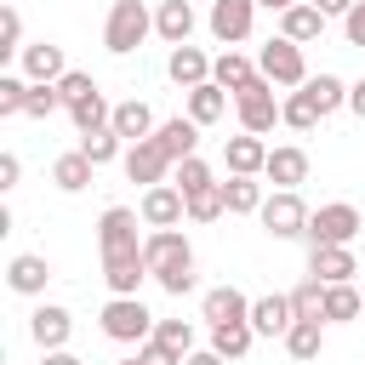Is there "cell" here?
<instances>
[{"label": "cell", "mask_w": 365, "mask_h": 365, "mask_svg": "<svg viewBox=\"0 0 365 365\" xmlns=\"http://www.w3.org/2000/svg\"><path fill=\"white\" fill-rule=\"evenodd\" d=\"M143 257H148V279L165 291V297H188L200 285L194 274V245L177 234V228H148L143 234Z\"/></svg>", "instance_id": "6da1fadb"}, {"label": "cell", "mask_w": 365, "mask_h": 365, "mask_svg": "<svg viewBox=\"0 0 365 365\" xmlns=\"http://www.w3.org/2000/svg\"><path fill=\"white\" fill-rule=\"evenodd\" d=\"M97 325H103V336L108 342H120V348H143L148 336H154V314L143 308V297H108L103 302V314H97Z\"/></svg>", "instance_id": "7a4b0ae2"}, {"label": "cell", "mask_w": 365, "mask_h": 365, "mask_svg": "<svg viewBox=\"0 0 365 365\" xmlns=\"http://www.w3.org/2000/svg\"><path fill=\"white\" fill-rule=\"evenodd\" d=\"M148 34H154V11H148L143 0H114V6H108V17H103V46H108L114 57H131Z\"/></svg>", "instance_id": "3957f363"}, {"label": "cell", "mask_w": 365, "mask_h": 365, "mask_svg": "<svg viewBox=\"0 0 365 365\" xmlns=\"http://www.w3.org/2000/svg\"><path fill=\"white\" fill-rule=\"evenodd\" d=\"M257 74H262L274 91H302V86H308V57H302L297 40L274 34V40L257 51Z\"/></svg>", "instance_id": "277c9868"}, {"label": "cell", "mask_w": 365, "mask_h": 365, "mask_svg": "<svg viewBox=\"0 0 365 365\" xmlns=\"http://www.w3.org/2000/svg\"><path fill=\"white\" fill-rule=\"evenodd\" d=\"M308 205H302V194L297 188H274L268 200H262V211H257V222H262V234L268 240H302L308 234Z\"/></svg>", "instance_id": "5b68a950"}, {"label": "cell", "mask_w": 365, "mask_h": 365, "mask_svg": "<svg viewBox=\"0 0 365 365\" xmlns=\"http://www.w3.org/2000/svg\"><path fill=\"white\" fill-rule=\"evenodd\" d=\"M359 228H365V217H359V205H348V200H331V205H319L314 217H308V245H354L359 240Z\"/></svg>", "instance_id": "8992f818"}, {"label": "cell", "mask_w": 365, "mask_h": 365, "mask_svg": "<svg viewBox=\"0 0 365 365\" xmlns=\"http://www.w3.org/2000/svg\"><path fill=\"white\" fill-rule=\"evenodd\" d=\"M234 120H240V131H251V137H268V131L279 125V97H274V86H268L262 74L234 97Z\"/></svg>", "instance_id": "52a82bcc"}, {"label": "cell", "mask_w": 365, "mask_h": 365, "mask_svg": "<svg viewBox=\"0 0 365 365\" xmlns=\"http://www.w3.org/2000/svg\"><path fill=\"white\" fill-rule=\"evenodd\" d=\"M205 29H211V40L217 46H245L251 40V29H257V0H211V11H205Z\"/></svg>", "instance_id": "ba28073f"}, {"label": "cell", "mask_w": 365, "mask_h": 365, "mask_svg": "<svg viewBox=\"0 0 365 365\" xmlns=\"http://www.w3.org/2000/svg\"><path fill=\"white\" fill-rule=\"evenodd\" d=\"M137 217H143V228H182L188 222V200H182L177 182H154V188H143Z\"/></svg>", "instance_id": "9c48e42d"}, {"label": "cell", "mask_w": 365, "mask_h": 365, "mask_svg": "<svg viewBox=\"0 0 365 365\" xmlns=\"http://www.w3.org/2000/svg\"><path fill=\"white\" fill-rule=\"evenodd\" d=\"M17 74H23L29 86H57V80L68 74V57H63L57 40H29L23 57H17Z\"/></svg>", "instance_id": "30bf717a"}, {"label": "cell", "mask_w": 365, "mask_h": 365, "mask_svg": "<svg viewBox=\"0 0 365 365\" xmlns=\"http://www.w3.org/2000/svg\"><path fill=\"white\" fill-rule=\"evenodd\" d=\"M29 336H34L40 354H57V348H68V336H74V314H68L63 302H34V314H29Z\"/></svg>", "instance_id": "8fae6325"}, {"label": "cell", "mask_w": 365, "mask_h": 365, "mask_svg": "<svg viewBox=\"0 0 365 365\" xmlns=\"http://www.w3.org/2000/svg\"><path fill=\"white\" fill-rule=\"evenodd\" d=\"M120 165H125V177H131V182H143V188H154V182H171V171H177V165H171V154H165L154 137L131 143Z\"/></svg>", "instance_id": "7c38bea8"}, {"label": "cell", "mask_w": 365, "mask_h": 365, "mask_svg": "<svg viewBox=\"0 0 365 365\" xmlns=\"http://www.w3.org/2000/svg\"><path fill=\"white\" fill-rule=\"evenodd\" d=\"M143 217L131 211V205H108L103 217H97V251L108 257V251H137L143 245Z\"/></svg>", "instance_id": "4fadbf2b"}, {"label": "cell", "mask_w": 365, "mask_h": 365, "mask_svg": "<svg viewBox=\"0 0 365 365\" xmlns=\"http://www.w3.org/2000/svg\"><path fill=\"white\" fill-rule=\"evenodd\" d=\"M354 274H359L354 245H308V279H319V285H354Z\"/></svg>", "instance_id": "5bb4252c"}, {"label": "cell", "mask_w": 365, "mask_h": 365, "mask_svg": "<svg viewBox=\"0 0 365 365\" xmlns=\"http://www.w3.org/2000/svg\"><path fill=\"white\" fill-rule=\"evenodd\" d=\"M103 279H108V297H137L143 279H148L143 245H137V251H108V257H103Z\"/></svg>", "instance_id": "9a60e30c"}, {"label": "cell", "mask_w": 365, "mask_h": 365, "mask_svg": "<svg viewBox=\"0 0 365 365\" xmlns=\"http://www.w3.org/2000/svg\"><path fill=\"white\" fill-rule=\"evenodd\" d=\"M200 319L205 325H240V319H251V297L240 285H211L200 297Z\"/></svg>", "instance_id": "2e32d148"}, {"label": "cell", "mask_w": 365, "mask_h": 365, "mask_svg": "<svg viewBox=\"0 0 365 365\" xmlns=\"http://www.w3.org/2000/svg\"><path fill=\"white\" fill-rule=\"evenodd\" d=\"M291 325H297L291 291H268V297H251V331H257V336H285Z\"/></svg>", "instance_id": "e0dca14e"}, {"label": "cell", "mask_w": 365, "mask_h": 365, "mask_svg": "<svg viewBox=\"0 0 365 365\" xmlns=\"http://www.w3.org/2000/svg\"><path fill=\"white\" fill-rule=\"evenodd\" d=\"M262 177H268L274 188H302V182H308V148H302V143H279V148H268Z\"/></svg>", "instance_id": "ac0fdd59"}, {"label": "cell", "mask_w": 365, "mask_h": 365, "mask_svg": "<svg viewBox=\"0 0 365 365\" xmlns=\"http://www.w3.org/2000/svg\"><path fill=\"white\" fill-rule=\"evenodd\" d=\"M6 285H11L17 297H46V285H51V262H46L40 251H17V257L6 262Z\"/></svg>", "instance_id": "d6986e66"}, {"label": "cell", "mask_w": 365, "mask_h": 365, "mask_svg": "<svg viewBox=\"0 0 365 365\" xmlns=\"http://www.w3.org/2000/svg\"><path fill=\"white\" fill-rule=\"evenodd\" d=\"M222 165H228V177H262V165H268V143L251 137V131H240V137L222 143Z\"/></svg>", "instance_id": "ffe728a7"}, {"label": "cell", "mask_w": 365, "mask_h": 365, "mask_svg": "<svg viewBox=\"0 0 365 365\" xmlns=\"http://www.w3.org/2000/svg\"><path fill=\"white\" fill-rule=\"evenodd\" d=\"M194 23H200V17H194V0H160V6H154V34H160L171 51L188 46Z\"/></svg>", "instance_id": "44dd1931"}, {"label": "cell", "mask_w": 365, "mask_h": 365, "mask_svg": "<svg viewBox=\"0 0 365 365\" xmlns=\"http://www.w3.org/2000/svg\"><path fill=\"white\" fill-rule=\"evenodd\" d=\"M211 63H217V57H205L200 46H177V51L165 57V80H171V86H182V91H194V86H205V80H211Z\"/></svg>", "instance_id": "7402d4cb"}, {"label": "cell", "mask_w": 365, "mask_h": 365, "mask_svg": "<svg viewBox=\"0 0 365 365\" xmlns=\"http://www.w3.org/2000/svg\"><path fill=\"white\" fill-rule=\"evenodd\" d=\"M154 143L171 154V165L177 160H188V154H200V125L188 120V114H171V120H160L154 125Z\"/></svg>", "instance_id": "603a6c76"}, {"label": "cell", "mask_w": 365, "mask_h": 365, "mask_svg": "<svg viewBox=\"0 0 365 365\" xmlns=\"http://www.w3.org/2000/svg\"><path fill=\"white\" fill-rule=\"evenodd\" d=\"M325 23H331V17H325L319 6H308V0H297L291 11H279V34L297 40V46H314V40L325 34Z\"/></svg>", "instance_id": "cb8c5ba5"}, {"label": "cell", "mask_w": 365, "mask_h": 365, "mask_svg": "<svg viewBox=\"0 0 365 365\" xmlns=\"http://www.w3.org/2000/svg\"><path fill=\"white\" fill-rule=\"evenodd\" d=\"M114 137L131 148V143H143V137H154V108L143 103V97H125V103H114Z\"/></svg>", "instance_id": "d4e9b609"}, {"label": "cell", "mask_w": 365, "mask_h": 365, "mask_svg": "<svg viewBox=\"0 0 365 365\" xmlns=\"http://www.w3.org/2000/svg\"><path fill=\"white\" fill-rule=\"evenodd\" d=\"M211 80H217L228 97H240V91L257 80V63H251L245 51H217V63H211Z\"/></svg>", "instance_id": "484cf974"}, {"label": "cell", "mask_w": 365, "mask_h": 365, "mask_svg": "<svg viewBox=\"0 0 365 365\" xmlns=\"http://www.w3.org/2000/svg\"><path fill=\"white\" fill-rule=\"evenodd\" d=\"M91 177H97V165H91L80 148H68V154H57V160H51V182H57L63 194H86V188H91Z\"/></svg>", "instance_id": "4316f807"}, {"label": "cell", "mask_w": 365, "mask_h": 365, "mask_svg": "<svg viewBox=\"0 0 365 365\" xmlns=\"http://www.w3.org/2000/svg\"><path fill=\"white\" fill-rule=\"evenodd\" d=\"M262 200H268L262 177H228V182H222V205H228V217H257Z\"/></svg>", "instance_id": "83f0119b"}, {"label": "cell", "mask_w": 365, "mask_h": 365, "mask_svg": "<svg viewBox=\"0 0 365 365\" xmlns=\"http://www.w3.org/2000/svg\"><path fill=\"white\" fill-rule=\"evenodd\" d=\"M228 103H234V97H228L217 80H205V86L188 91V120H194V125H217V120L228 114Z\"/></svg>", "instance_id": "f1b7e54d"}, {"label": "cell", "mask_w": 365, "mask_h": 365, "mask_svg": "<svg viewBox=\"0 0 365 365\" xmlns=\"http://www.w3.org/2000/svg\"><path fill=\"white\" fill-rule=\"evenodd\" d=\"M279 342H285V354H291V359H302V365H308V359H319V348H325V319H297Z\"/></svg>", "instance_id": "f546056e"}, {"label": "cell", "mask_w": 365, "mask_h": 365, "mask_svg": "<svg viewBox=\"0 0 365 365\" xmlns=\"http://www.w3.org/2000/svg\"><path fill=\"white\" fill-rule=\"evenodd\" d=\"M308 97H314V108L331 120L336 108H348V80L342 74H308V86H302Z\"/></svg>", "instance_id": "4dcf8cb0"}, {"label": "cell", "mask_w": 365, "mask_h": 365, "mask_svg": "<svg viewBox=\"0 0 365 365\" xmlns=\"http://www.w3.org/2000/svg\"><path fill=\"white\" fill-rule=\"evenodd\" d=\"M251 342H257V331H251V319H240V325H211V342L205 348H217L222 359H245Z\"/></svg>", "instance_id": "1f68e13d"}, {"label": "cell", "mask_w": 365, "mask_h": 365, "mask_svg": "<svg viewBox=\"0 0 365 365\" xmlns=\"http://www.w3.org/2000/svg\"><path fill=\"white\" fill-rule=\"evenodd\" d=\"M319 120H325V114L314 108L308 91H285V97H279V125H291V131H314Z\"/></svg>", "instance_id": "d6a6232c"}, {"label": "cell", "mask_w": 365, "mask_h": 365, "mask_svg": "<svg viewBox=\"0 0 365 365\" xmlns=\"http://www.w3.org/2000/svg\"><path fill=\"white\" fill-rule=\"evenodd\" d=\"M365 314V297L354 285H325V325H348Z\"/></svg>", "instance_id": "836d02e7"}, {"label": "cell", "mask_w": 365, "mask_h": 365, "mask_svg": "<svg viewBox=\"0 0 365 365\" xmlns=\"http://www.w3.org/2000/svg\"><path fill=\"white\" fill-rule=\"evenodd\" d=\"M80 154H86L91 165H114V160H125V143H120V137H114V125H108V131L80 137Z\"/></svg>", "instance_id": "e575fe53"}, {"label": "cell", "mask_w": 365, "mask_h": 365, "mask_svg": "<svg viewBox=\"0 0 365 365\" xmlns=\"http://www.w3.org/2000/svg\"><path fill=\"white\" fill-rule=\"evenodd\" d=\"M188 200V222H217V217H228V205H222V182H211V188H200V194H182Z\"/></svg>", "instance_id": "d590c367"}, {"label": "cell", "mask_w": 365, "mask_h": 365, "mask_svg": "<svg viewBox=\"0 0 365 365\" xmlns=\"http://www.w3.org/2000/svg\"><path fill=\"white\" fill-rule=\"evenodd\" d=\"M171 182H177L182 194H200V188H211L217 177H211V165H205L200 154H188V160H177V171H171Z\"/></svg>", "instance_id": "8d00e7d4"}, {"label": "cell", "mask_w": 365, "mask_h": 365, "mask_svg": "<svg viewBox=\"0 0 365 365\" xmlns=\"http://www.w3.org/2000/svg\"><path fill=\"white\" fill-rule=\"evenodd\" d=\"M291 308H297V319H325V285L319 279L291 285Z\"/></svg>", "instance_id": "74e56055"}, {"label": "cell", "mask_w": 365, "mask_h": 365, "mask_svg": "<svg viewBox=\"0 0 365 365\" xmlns=\"http://www.w3.org/2000/svg\"><path fill=\"white\" fill-rule=\"evenodd\" d=\"M23 11L17 6H0V57H23Z\"/></svg>", "instance_id": "f35d334b"}, {"label": "cell", "mask_w": 365, "mask_h": 365, "mask_svg": "<svg viewBox=\"0 0 365 365\" xmlns=\"http://www.w3.org/2000/svg\"><path fill=\"white\" fill-rule=\"evenodd\" d=\"M154 336H160L171 354H182V359L194 354V319H160V325H154Z\"/></svg>", "instance_id": "ab89813d"}, {"label": "cell", "mask_w": 365, "mask_h": 365, "mask_svg": "<svg viewBox=\"0 0 365 365\" xmlns=\"http://www.w3.org/2000/svg\"><path fill=\"white\" fill-rule=\"evenodd\" d=\"M91 91H103V86H97V80L86 74V68H68V74L57 80V97H63V108H74V103H86Z\"/></svg>", "instance_id": "60d3db41"}, {"label": "cell", "mask_w": 365, "mask_h": 365, "mask_svg": "<svg viewBox=\"0 0 365 365\" xmlns=\"http://www.w3.org/2000/svg\"><path fill=\"white\" fill-rule=\"evenodd\" d=\"M23 103H29V80L23 74H0V120L23 114Z\"/></svg>", "instance_id": "b9f144b4"}, {"label": "cell", "mask_w": 365, "mask_h": 365, "mask_svg": "<svg viewBox=\"0 0 365 365\" xmlns=\"http://www.w3.org/2000/svg\"><path fill=\"white\" fill-rule=\"evenodd\" d=\"M57 108H63L57 86H29V103H23V114H29V120H51Z\"/></svg>", "instance_id": "7bdbcfd3"}, {"label": "cell", "mask_w": 365, "mask_h": 365, "mask_svg": "<svg viewBox=\"0 0 365 365\" xmlns=\"http://www.w3.org/2000/svg\"><path fill=\"white\" fill-rule=\"evenodd\" d=\"M137 365H182V354H171L160 336H148V342L137 348Z\"/></svg>", "instance_id": "ee69618b"}, {"label": "cell", "mask_w": 365, "mask_h": 365, "mask_svg": "<svg viewBox=\"0 0 365 365\" xmlns=\"http://www.w3.org/2000/svg\"><path fill=\"white\" fill-rule=\"evenodd\" d=\"M342 40H348V46H359V51H365V0H354V11H348V17H342Z\"/></svg>", "instance_id": "f6af8a7d"}, {"label": "cell", "mask_w": 365, "mask_h": 365, "mask_svg": "<svg viewBox=\"0 0 365 365\" xmlns=\"http://www.w3.org/2000/svg\"><path fill=\"white\" fill-rule=\"evenodd\" d=\"M17 182H23V160H17L11 148H6V154H0V194H11Z\"/></svg>", "instance_id": "bcb514c9"}, {"label": "cell", "mask_w": 365, "mask_h": 365, "mask_svg": "<svg viewBox=\"0 0 365 365\" xmlns=\"http://www.w3.org/2000/svg\"><path fill=\"white\" fill-rule=\"evenodd\" d=\"M348 114H354V120H365V80H354V86H348Z\"/></svg>", "instance_id": "7dc6e473"}, {"label": "cell", "mask_w": 365, "mask_h": 365, "mask_svg": "<svg viewBox=\"0 0 365 365\" xmlns=\"http://www.w3.org/2000/svg\"><path fill=\"white\" fill-rule=\"evenodd\" d=\"M182 365H228V359H222V354H217V348H194V354H188V359H182Z\"/></svg>", "instance_id": "c3c4849f"}, {"label": "cell", "mask_w": 365, "mask_h": 365, "mask_svg": "<svg viewBox=\"0 0 365 365\" xmlns=\"http://www.w3.org/2000/svg\"><path fill=\"white\" fill-rule=\"evenodd\" d=\"M308 6H319L325 17H348V11H354V0H308Z\"/></svg>", "instance_id": "681fc988"}, {"label": "cell", "mask_w": 365, "mask_h": 365, "mask_svg": "<svg viewBox=\"0 0 365 365\" xmlns=\"http://www.w3.org/2000/svg\"><path fill=\"white\" fill-rule=\"evenodd\" d=\"M40 365H86V359L68 354V348H57V354H40Z\"/></svg>", "instance_id": "f907efd6"}, {"label": "cell", "mask_w": 365, "mask_h": 365, "mask_svg": "<svg viewBox=\"0 0 365 365\" xmlns=\"http://www.w3.org/2000/svg\"><path fill=\"white\" fill-rule=\"evenodd\" d=\"M257 6H268V11H274V17H279V11H291V6H297V0H257Z\"/></svg>", "instance_id": "816d5d0a"}, {"label": "cell", "mask_w": 365, "mask_h": 365, "mask_svg": "<svg viewBox=\"0 0 365 365\" xmlns=\"http://www.w3.org/2000/svg\"><path fill=\"white\" fill-rule=\"evenodd\" d=\"M114 365H137V354H131V359H114Z\"/></svg>", "instance_id": "f5cc1de1"}]
</instances>
